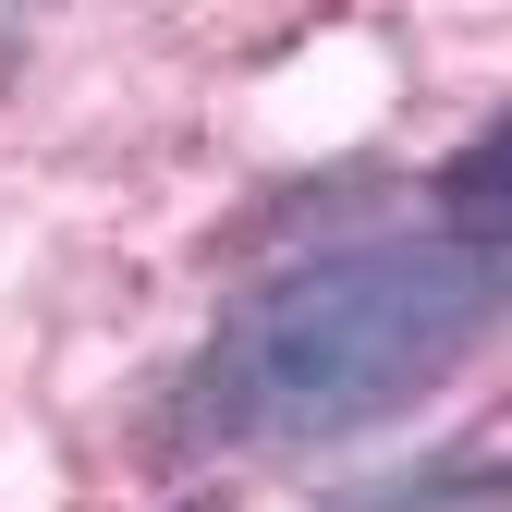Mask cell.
Instances as JSON below:
<instances>
[{
	"label": "cell",
	"mask_w": 512,
	"mask_h": 512,
	"mask_svg": "<svg viewBox=\"0 0 512 512\" xmlns=\"http://www.w3.org/2000/svg\"><path fill=\"white\" fill-rule=\"evenodd\" d=\"M13 13H25V0H13Z\"/></svg>",
	"instance_id": "obj_4"
},
{
	"label": "cell",
	"mask_w": 512,
	"mask_h": 512,
	"mask_svg": "<svg viewBox=\"0 0 512 512\" xmlns=\"http://www.w3.org/2000/svg\"><path fill=\"white\" fill-rule=\"evenodd\" d=\"M342 512H512V464H439V476H391Z\"/></svg>",
	"instance_id": "obj_3"
},
{
	"label": "cell",
	"mask_w": 512,
	"mask_h": 512,
	"mask_svg": "<svg viewBox=\"0 0 512 512\" xmlns=\"http://www.w3.org/2000/svg\"><path fill=\"white\" fill-rule=\"evenodd\" d=\"M196 512H208V500H196Z\"/></svg>",
	"instance_id": "obj_5"
},
{
	"label": "cell",
	"mask_w": 512,
	"mask_h": 512,
	"mask_svg": "<svg viewBox=\"0 0 512 512\" xmlns=\"http://www.w3.org/2000/svg\"><path fill=\"white\" fill-rule=\"evenodd\" d=\"M439 208H452V232H476V244L512 256V122H488V135L439 171Z\"/></svg>",
	"instance_id": "obj_2"
},
{
	"label": "cell",
	"mask_w": 512,
	"mask_h": 512,
	"mask_svg": "<svg viewBox=\"0 0 512 512\" xmlns=\"http://www.w3.org/2000/svg\"><path fill=\"white\" fill-rule=\"evenodd\" d=\"M512 305V256L476 232H391L256 281L196 366V427L244 452H305L403 415L427 378H452Z\"/></svg>",
	"instance_id": "obj_1"
}]
</instances>
